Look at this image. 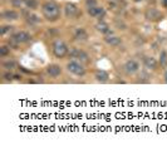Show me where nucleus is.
<instances>
[{
    "instance_id": "nucleus-1",
    "label": "nucleus",
    "mask_w": 167,
    "mask_h": 147,
    "mask_svg": "<svg viewBox=\"0 0 167 147\" xmlns=\"http://www.w3.org/2000/svg\"><path fill=\"white\" fill-rule=\"evenodd\" d=\"M41 11H43L44 18L48 21H55L60 18V9L59 5L54 1H47L41 6Z\"/></svg>"
},
{
    "instance_id": "nucleus-2",
    "label": "nucleus",
    "mask_w": 167,
    "mask_h": 147,
    "mask_svg": "<svg viewBox=\"0 0 167 147\" xmlns=\"http://www.w3.org/2000/svg\"><path fill=\"white\" fill-rule=\"evenodd\" d=\"M52 50L53 54H54L57 58H64L67 54H69V49H68V45L64 43L62 39H57L53 41L52 44Z\"/></svg>"
},
{
    "instance_id": "nucleus-3",
    "label": "nucleus",
    "mask_w": 167,
    "mask_h": 147,
    "mask_svg": "<svg viewBox=\"0 0 167 147\" xmlns=\"http://www.w3.org/2000/svg\"><path fill=\"white\" fill-rule=\"evenodd\" d=\"M67 69H68V72L73 73L74 75H78V77H83V75L86 74L84 66H83L81 62H78V60H70V62L67 64Z\"/></svg>"
},
{
    "instance_id": "nucleus-4",
    "label": "nucleus",
    "mask_w": 167,
    "mask_h": 147,
    "mask_svg": "<svg viewBox=\"0 0 167 147\" xmlns=\"http://www.w3.org/2000/svg\"><path fill=\"white\" fill-rule=\"evenodd\" d=\"M11 40L15 41L18 44L21 43H28V41L32 40V35L28 32H24V30H20V32H17L15 34L11 35Z\"/></svg>"
},
{
    "instance_id": "nucleus-5",
    "label": "nucleus",
    "mask_w": 167,
    "mask_h": 147,
    "mask_svg": "<svg viewBox=\"0 0 167 147\" xmlns=\"http://www.w3.org/2000/svg\"><path fill=\"white\" fill-rule=\"evenodd\" d=\"M69 57L72 58H75V59H79L82 62H88V54L83 50V49H79V48H72L69 50Z\"/></svg>"
},
{
    "instance_id": "nucleus-6",
    "label": "nucleus",
    "mask_w": 167,
    "mask_h": 147,
    "mask_svg": "<svg viewBox=\"0 0 167 147\" xmlns=\"http://www.w3.org/2000/svg\"><path fill=\"white\" fill-rule=\"evenodd\" d=\"M88 14L90 15L92 18H97V19H103L106 17V9L104 8H102V6H89L88 8Z\"/></svg>"
},
{
    "instance_id": "nucleus-7",
    "label": "nucleus",
    "mask_w": 167,
    "mask_h": 147,
    "mask_svg": "<svg viewBox=\"0 0 167 147\" xmlns=\"http://www.w3.org/2000/svg\"><path fill=\"white\" fill-rule=\"evenodd\" d=\"M124 70H126V73L128 74H135L136 72H138L139 69V64L137 60L135 59H131V60H127L126 63H124Z\"/></svg>"
},
{
    "instance_id": "nucleus-8",
    "label": "nucleus",
    "mask_w": 167,
    "mask_h": 147,
    "mask_svg": "<svg viewBox=\"0 0 167 147\" xmlns=\"http://www.w3.org/2000/svg\"><path fill=\"white\" fill-rule=\"evenodd\" d=\"M47 73L50 75L52 78H57L62 74V68L58 64H49L47 67Z\"/></svg>"
},
{
    "instance_id": "nucleus-9",
    "label": "nucleus",
    "mask_w": 167,
    "mask_h": 147,
    "mask_svg": "<svg viewBox=\"0 0 167 147\" xmlns=\"http://www.w3.org/2000/svg\"><path fill=\"white\" fill-rule=\"evenodd\" d=\"M1 18L4 20L13 21V20H17L19 18V14H18V11H15L13 9H8V10H4L1 13Z\"/></svg>"
},
{
    "instance_id": "nucleus-10",
    "label": "nucleus",
    "mask_w": 167,
    "mask_h": 147,
    "mask_svg": "<svg viewBox=\"0 0 167 147\" xmlns=\"http://www.w3.org/2000/svg\"><path fill=\"white\" fill-rule=\"evenodd\" d=\"M64 11H66V17L67 18H74L75 14L78 13V8L72 3H68L66 8H64Z\"/></svg>"
},
{
    "instance_id": "nucleus-11",
    "label": "nucleus",
    "mask_w": 167,
    "mask_h": 147,
    "mask_svg": "<svg viewBox=\"0 0 167 147\" xmlns=\"http://www.w3.org/2000/svg\"><path fill=\"white\" fill-rule=\"evenodd\" d=\"M74 39L78 40V41H84L88 39V33L84 28H78L77 30L74 32Z\"/></svg>"
},
{
    "instance_id": "nucleus-12",
    "label": "nucleus",
    "mask_w": 167,
    "mask_h": 147,
    "mask_svg": "<svg viewBox=\"0 0 167 147\" xmlns=\"http://www.w3.org/2000/svg\"><path fill=\"white\" fill-rule=\"evenodd\" d=\"M104 41L108 45H112V47H118V45L122 44V39L117 35H108L104 38Z\"/></svg>"
},
{
    "instance_id": "nucleus-13",
    "label": "nucleus",
    "mask_w": 167,
    "mask_h": 147,
    "mask_svg": "<svg viewBox=\"0 0 167 147\" xmlns=\"http://www.w3.org/2000/svg\"><path fill=\"white\" fill-rule=\"evenodd\" d=\"M146 18L148 19V20H158V19L162 18V15H161V13L158 10L151 8V9H148L146 11Z\"/></svg>"
},
{
    "instance_id": "nucleus-14",
    "label": "nucleus",
    "mask_w": 167,
    "mask_h": 147,
    "mask_svg": "<svg viewBox=\"0 0 167 147\" xmlns=\"http://www.w3.org/2000/svg\"><path fill=\"white\" fill-rule=\"evenodd\" d=\"M96 28H97L98 32H101V33H103V34H107V35H112V30H111V28H109V25L107 24V23L99 21L96 25Z\"/></svg>"
},
{
    "instance_id": "nucleus-15",
    "label": "nucleus",
    "mask_w": 167,
    "mask_h": 147,
    "mask_svg": "<svg viewBox=\"0 0 167 147\" xmlns=\"http://www.w3.org/2000/svg\"><path fill=\"white\" fill-rule=\"evenodd\" d=\"M145 66H146V68H148V69H157V60L155 59V58H152V57H146L145 58Z\"/></svg>"
},
{
    "instance_id": "nucleus-16",
    "label": "nucleus",
    "mask_w": 167,
    "mask_h": 147,
    "mask_svg": "<svg viewBox=\"0 0 167 147\" xmlns=\"http://www.w3.org/2000/svg\"><path fill=\"white\" fill-rule=\"evenodd\" d=\"M108 78H109V74L107 73V72H104V70H98L96 73V79L98 82H101V83L107 82Z\"/></svg>"
},
{
    "instance_id": "nucleus-17",
    "label": "nucleus",
    "mask_w": 167,
    "mask_h": 147,
    "mask_svg": "<svg viewBox=\"0 0 167 147\" xmlns=\"http://www.w3.org/2000/svg\"><path fill=\"white\" fill-rule=\"evenodd\" d=\"M1 66H3V68H5L6 70H11V69L15 68L17 63H15V60H13V59H6L1 63Z\"/></svg>"
},
{
    "instance_id": "nucleus-18",
    "label": "nucleus",
    "mask_w": 167,
    "mask_h": 147,
    "mask_svg": "<svg viewBox=\"0 0 167 147\" xmlns=\"http://www.w3.org/2000/svg\"><path fill=\"white\" fill-rule=\"evenodd\" d=\"M25 4V6L28 8V9H37L38 6H39V3H38V0H23Z\"/></svg>"
},
{
    "instance_id": "nucleus-19",
    "label": "nucleus",
    "mask_w": 167,
    "mask_h": 147,
    "mask_svg": "<svg viewBox=\"0 0 167 147\" xmlns=\"http://www.w3.org/2000/svg\"><path fill=\"white\" fill-rule=\"evenodd\" d=\"M160 63H161L162 67H166L167 66V53L165 50H162L161 54H160Z\"/></svg>"
},
{
    "instance_id": "nucleus-20",
    "label": "nucleus",
    "mask_w": 167,
    "mask_h": 147,
    "mask_svg": "<svg viewBox=\"0 0 167 147\" xmlns=\"http://www.w3.org/2000/svg\"><path fill=\"white\" fill-rule=\"evenodd\" d=\"M10 53V48L5 47V45H3V47H0V57L4 58V57H6L8 54Z\"/></svg>"
},
{
    "instance_id": "nucleus-21",
    "label": "nucleus",
    "mask_w": 167,
    "mask_h": 147,
    "mask_svg": "<svg viewBox=\"0 0 167 147\" xmlns=\"http://www.w3.org/2000/svg\"><path fill=\"white\" fill-rule=\"evenodd\" d=\"M26 19L29 20V23H39V20H40V19L38 18V15H35V14H29L28 17H26Z\"/></svg>"
},
{
    "instance_id": "nucleus-22",
    "label": "nucleus",
    "mask_w": 167,
    "mask_h": 147,
    "mask_svg": "<svg viewBox=\"0 0 167 147\" xmlns=\"http://www.w3.org/2000/svg\"><path fill=\"white\" fill-rule=\"evenodd\" d=\"M10 4L13 5V8H20L21 4H24L23 0H10Z\"/></svg>"
},
{
    "instance_id": "nucleus-23",
    "label": "nucleus",
    "mask_w": 167,
    "mask_h": 147,
    "mask_svg": "<svg viewBox=\"0 0 167 147\" xmlns=\"http://www.w3.org/2000/svg\"><path fill=\"white\" fill-rule=\"evenodd\" d=\"M11 29H13V26H11V25H4V26H1V35H5V34L8 32H10Z\"/></svg>"
},
{
    "instance_id": "nucleus-24",
    "label": "nucleus",
    "mask_w": 167,
    "mask_h": 147,
    "mask_svg": "<svg viewBox=\"0 0 167 147\" xmlns=\"http://www.w3.org/2000/svg\"><path fill=\"white\" fill-rule=\"evenodd\" d=\"M4 79H5V81H13V78H14V74H11V73H9V72H8V73H4Z\"/></svg>"
},
{
    "instance_id": "nucleus-25",
    "label": "nucleus",
    "mask_w": 167,
    "mask_h": 147,
    "mask_svg": "<svg viewBox=\"0 0 167 147\" xmlns=\"http://www.w3.org/2000/svg\"><path fill=\"white\" fill-rule=\"evenodd\" d=\"M86 5L87 6H96L97 5V0H86Z\"/></svg>"
},
{
    "instance_id": "nucleus-26",
    "label": "nucleus",
    "mask_w": 167,
    "mask_h": 147,
    "mask_svg": "<svg viewBox=\"0 0 167 147\" xmlns=\"http://www.w3.org/2000/svg\"><path fill=\"white\" fill-rule=\"evenodd\" d=\"M162 4H164L165 6H167V0H162Z\"/></svg>"
},
{
    "instance_id": "nucleus-27",
    "label": "nucleus",
    "mask_w": 167,
    "mask_h": 147,
    "mask_svg": "<svg viewBox=\"0 0 167 147\" xmlns=\"http://www.w3.org/2000/svg\"><path fill=\"white\" fill-rule=\"evenodd\" d=\"M135 1H136V3H138V1H142V0H135Z\"/></svg>"
}]
</instances>
